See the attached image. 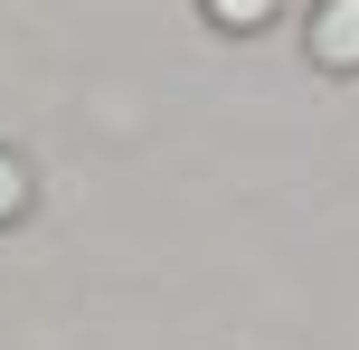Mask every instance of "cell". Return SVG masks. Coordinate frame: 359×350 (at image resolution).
<instances>
[{"label":"cell","instance_id":"6da1fadb","mask_svg":"<svg viewBox=\"0 0 359 350\" xmlns=\"http://www.w3.org/2000/svg\"><path fill=\"white\" fill-rule=\"evenodd\" d=\"M303 48H312V67H322V76H359V0H312Z\"/></svg>","mask_w":359,"mask_h":350},{"label":"cell","instance_id":"3957f363","mask_svg":"<svg viewBox=\"0 0 359 350\" xmlns=\"http://www.w3.org/2000/svg\"><path fill=\"white\" fill-rule=\"evenodd\" d=\"M10 218H29V161L0 152V227H10Z\"/></svg>","mask_w":359,"mask_h":350},{"label":"cell","instance_id":"7a4b0ae2","mask_svg":"<svg viewBox=\"0 0 359 350\" xmlns=\"http://www.w3.org/2000/svg\"><path fill=\"white\" fill-rule=\"evenodd\" d=\"M198 10H208L217 29H236V38H246V29H265V19L284 10V0H198Z\"/></svg>","mask_w":359,"mask_h":350}]
</instances>
